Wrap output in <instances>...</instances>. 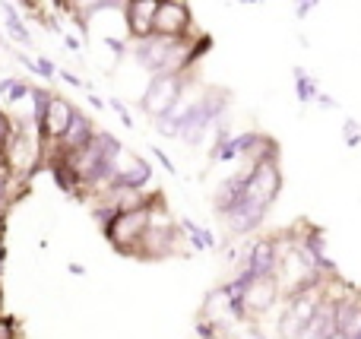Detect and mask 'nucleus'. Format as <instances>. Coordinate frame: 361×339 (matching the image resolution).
I'll return each mask as SVG.
<instances>
[{"instance_id": "obj_1", "label": "nucleus", "mask_w": 361, "mask_h": 339, "mask_svg": "<svg viewBox=\"0 0 361 339\" xmlns=\"http://www.w3.org/2000/svg\"><path fill=\"white\" fill-rule=\"evenodd\" d=\"M209 48L206 35H187V38H165V35H146V38H130L127 42V57H133L140 70L149 76L156 73H187L200 54Z\"/></svg>"}, {"instance_id": "obj_2", "label": "nucleus", "mask_w": 361, "mask_h": 339, "mask_svg": "<svg viewBox=\"0 0 361 339\" xmlns=\"http://www.w3.org/2000/svg\"><path fill=\"white\" fill-rule=\"evenodd\" d=\"M152 200H156V197H152ZM146 228H149V203H146V207H137V209H121V213H114L102 232H105L108 245H111L118 254L137 257Z\"/></svg>"}, {"instance_id": "obj_3", "label": "nucleus", "mask_w": 361, "mask_h": 339, "mask_svg": "<svg viewBox=\"0 0 361 339\" xmlns=\"http://www.w3.org/2000/svg\"><path fill=\"white\" fill-rule=\"evenodd\" d=\"M282 194V168H279V159H263V162L250 165L247 178H244V190H241V200H247L250 207L263 209L269 213L276 200Z\"/></svg>"}, {"instance_id": "obj_4", "label": "nucleus", "mask_w": 361, "mask_h": 339, "mask_svg": "<svg viewBox=\"0 0 361 339\" xmlns=\"http://www.w3.org/2000/svg\"><path fill=\"white\" fill-rule=\"evenodd\" d=\"M282 302V289H279V279L276 276H257L247 283L244 295L235 302V321H247L257 323L276 311V304Z\"/></svg>"}, {"instance_id": "obj_5", "label": "nucleus", "mask_w": 361, "mask_h": 339, "mask_svg": "<svg viewBox=\"0 0 361 339\" xmlns=\"http://www.w3.org/2000/svg\"><path fill=\"white\" fill-rule=\"evenodd\" d=\"M187 80H190L187 73H156V76H149L143 95H140V108H143L146 118H152V121L165 118V114L175 108V101L180 99Z\"/></svg>"}, {"instance_id": "obj_6", "label": "nucleus", "mask_w": 361, "mask_h": 339, "mask_svg": "<svg viewBox=\"0 0 361 339\" xmlns=\"http://www.w3.org/2000/svg\"><path fill=\"white\" fill-rule=\"evenodd\" d=\"M193 13L184 0H159L156 23H152V35L165 38H187L193 35Z\"/></svg>"}, {"instance_id": "obj_7", "label": "nucleus", "mask_w": 361, "mask_h": 339, "mask_svg": "<svg viewBox=\"0 0 361 339\" xmlns=\"http://www.w3.org/2000/svg\"><path fill=\"white\" fill-rule=\"evenodd\" d=\"M76 111H80V108H76L70 99H63V95H54V92H51L48 108H44L42 121L35 124V127H38V137H42L44 152L51 149V143H54L57 137H63V130L70 127V121H73Z\"/></svg>"}, {"instance_id": "obj_8", "label": "nucleus", "mask_w": 361, "mask_h": 339, "mask_svg": "<svg viewBox=\"0 0 361 339\" xmlns=\"http://www.w3.org/2000/svg\"><path fill=\"white\" fill-rule=\"evenodd\" d=\"M111 184H127V187H149L152 184V165L146 159H140L137 152L121 146L114 152L111 162Z\"/></svg>"}, {"instance_id": "obj_9", "label": "nucleus", "mask_w": 361, "mask_h": 339, "mask_svg": "<svg viewBox=\"0 0 361 339\" xmlns=\"http://www.w3.org/2000/svg\"><path fill=\"white\" fill-rule=\"evenodd\" d=\"M276 266H279V238L263 235V238L247 241V260L241 266L247 276H276Z\"/></svg>"}, {"instance_id": "obj_10", "label": "nucleus", "mask_w": 361, "mask_h": 339, "mask_svg": "<svg viewBox=\"0 0 361 339\" xmlns=\"http://www.w3.org/2000/svg\"><path fill=\"white\" fill-rule=\"evenodd\" d=\"M124 23L130 38H146L152 35V23H156L159 0H124Z\"/></svg>"}, {"instance_id": "obj_11", "label": "nucleus", "mask_w": 361, "mask_h": 339, "mask_svg": "<svg viewBox=\"0 0 361 339\" xmlns=\"http://www.w3.org/2000/svg\"><path fill=\"white\" fill-rule=\"evenodd\" d=\"M200 317L219 323V327H222L225 321H235V311H231V295H228V289H225V285H219V289H212L209 295H206Z\"/></svg>"}, {"instance_id": "obj_12", "label": "nucleus", "mask_w": 361, "mask_h": 339, "mask_svg": "<svg viewBox=\"0 0 361 339\" xmlns=\"http://www.w3.org/2000/svg\"><path fill=\"white\" fill-rule=\"evenodd\" d=\"M0 16H4V29L10 32L13 42L23 44V48H29V44H32V35H29V29H25L23 16H19V10L10 4V0H0Z\"/></svg>"}, {"instance_id": "obj_13", "label": "nucleus", "mask_w": 361, "mask_h": 339, "mask_svg": "<svg viewBox=\"0 0 361 339\" xmlns=\"http://www.w3.org/2000/svg\"><path fill=\"white\" fill-rule=\"evenodd\" d=\"M180 232H184L187 238L193 241V247H203V251H212V247L219 245V241L212 238V232H206V228H200L193 219H184V222H180Z\"/></svg>"}, {"instance_id": "obj_14", "label": "nucleus", "mask_w": 361, "mask_h": 339, "mask_svg": "<svg viewBox=\"0 0 361 339\" xmlns=\"http://www.w3.org/2000/svg\"><path fill=\"white\" fill-rule=\"evenodd\" d=\"M13 133H16V118H13L6 108H0V152L10 146V140H13Z\"/></svg>"}, {"instance_id": "obj_15", "label": "nucleus", "mask_w": 361, "mask_h": 339, "mask_svg": "<svg viewBox=\"0 0 361 339\" xmlns=\"http://www.w3.org/2000/svg\"><path fill=\"white\" fill-rule=\"evenodd\" d=\"M29 92H32V86L25 80H13L10 82V92L4 95V101H6V105H19L23 99H29Z\"/></svg>"}, {"instance_id": "obj_16", "label": "nucleus", "mask_w": 361, "mask_h": 339, "mask_svg": "<svg viewBox=\"0 0 361 339\" xmlns=\"http://www.w3.org/2000/svg\"><path fill=\"white\" fill-rule=\"evenodd\" d=\"M0 339H19V323H16V317L0 314Z\"/></svg>"}, {"instance_id": "obj_17", "label": "nucleus", "mask_w": 361, "mask_h": 339, "mask_svg": "<svg viewBox=\"0 0 361 339\" xmlns=\"http://www.w3.org/2000/svg\"><path fill=\"white\" fill-rule=\"evenodd\" d=\"M35 76H42V80H51V76H57V67L48 61V57H35V70H32Z\"/></svg>"}, {"instance_id": "obj_18", "label": "nucleus", "mask_w": 361, "mask_h": 339, "mask_svg": "<svg viewBox=\"0 0 361 339\" xmlns=\"http://www.w3.org/2000/svg\"><path fill=\"white\" fill-rule=\"evenodd\" d=\"M343 137H345V143H349V146H358L361 143V124H355V121H345Z\"/></svg>"}, {"instance_id": "obj_19", "label": "nucleus", "mask_w": 361, "mask_h": 339, "mask_svg": "<svg viewBox=\"0 0 361 339\" xmlns=\"http://www.w3.org/2000/svg\"><path fill=\"white\" fill-rule=\"evenodd\" d=\"M108 105H111V108H114V114H118V118L124 121V127H133V118H130V111H127L124 101H121V99H111Z\"/></svg>"}, {"instance_id": "obj_20", "label": "nucleus", "mask_w": 361, "mask_h": 339, "mask_svg": "<svg viewBox=\"0 0 361 339\" xmlns=\"http://www.w3.org/2000/svg\"><path fill=\"white\" fill-rule=\"evenodd\" d=\"M57 76H61V80L67 82V86H73V89H86V86H89V82H82L80 76L70 73V70H57Z\"/></svg>"}, {"instance_id": "obj_21", "label": "nucleus", "mask_w": 361, "mask_h": 339, "mask_svg": "<svg viewBox=\"0 0 361 339\" xmlns=\"http://www.w3.org/2000/svg\"><path fill=\"white\" fill-rule=\"evenodd\" d=\"M152 156H156V159H159V162H162V168H165V171H169V175H175V171H178V168H175V162H171V159H169V156H165V152H162V149H159V146H152Z\"/></svg>"}, {"instance_id": "obj_22", "label": "nucleus", "mask_w": 361, "mask_h": 339, "mask_svg": "<svg viewBox=\"0 0 361 339\" xmlns=\"http://www.w3.org/2000/svg\"><path fill=\"white\" fill-rule=\"evenodd\" d=\"M63 44H67L70 51H80V48H82V42H80L76 35H63Z\"/></svg>"}, {"instance_id": "obj_23", "label": "nucleus", "mask_w": 361, "mask_h": 339, "mask_svg": "<svg viewBox=\"0 0 361 339\" xmlns=\"http://www.w3.org/2000/svg\"><path fill=\"white\" fill-rule=\"evenodd\" d=\"M89 105L102 111V108H105V99H102V95H95V92H89Z\"/></svg>"}, {"instance_id": "obj_24", "label": "nucleus", "mask_w": 361, "mask_h": 339, "mask_svg": "<svg viewBox=\"0 0 361 339\" xmlns=\"http://www.w3.org/2000/svg\"><path fill=\"white\" fill-rule=\"evenodd\" d=\"M10 76H6V80H0V95H6V92H10Z\"/></svg>"}, {"instance_id": "obj_25", "label": "nucleus", "mask_w": 361, "mask_h": 339, "mask_svg": "<svg viewBox=\"0 0 361 339\" xmlns=\"http://www.w3.org/2000/svg\"><path fill=\"white\" fill-rule=\"evenodd\" d=\"M70 273H73V276H82V273H86V270H82L80 264H70Z\"/></svg>"}, {"instance_id": "obj_26", "label": "nucleus", "mask_w": 361, "mask_h": 339, "mask_svg": "<svg viewBox=\"0 0 361 339\" xmlns=\"http://www.w3.org/2000/svg\"><path fill=\"white\" fill-rule=\"evenodd\" d=\"M0 314H4V289H0Z\"/></svg>"}, {"instance_id": "obj_27", "label": "nucleus", "mask_w": 361, "mask_h": 339, "mask_svg": "<svg viewBox=\"0 0 361 339\" xmlns=\"http://www.w3.org/2000/svg\"><path fill=\"white\" fill-rule=\"evenodd\" d=\"M6 42V38H4V29H0V44H4Z\"/></svg>"}]
</instances>
